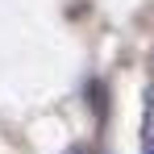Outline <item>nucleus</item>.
<instances>
[{
  "mask_svg": "<svg viewBox=\"0 0 154 154\" xmlns=\"http://www.w3.org/2000/svg\"><path fill=\"white\" fill-rule=\"evenodd\" d=\"M146 154H154V146H150V150H146Z\"/></svg>",
  "mask_w": 154,
  "mask_h": 154,
  "instance_id": "nucleus-1",
  "label": "nucleus"
}]
</instances>
